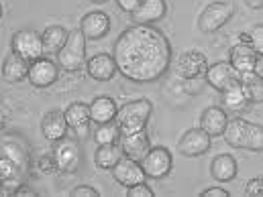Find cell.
<instances>
[{
	"instance_id": "6da1fadb",
	"label": "cell",
	"mask_w": 263,
	"mask_h": 197,
	"mask_svg": "<svg viewBox=\"0 0 263 197\" xmlns=\"http://www.w3.org/2000/svg\"><path fill=\"white\" fill-rule=\"evenodd\" d=\"M112 59L123 77L135 83H151L172 65V45L159 29L133 25L115 41Z\"/></svg>"
},
{
	"instance_id": "7a4b0ae2",
	"label": "cell",
	"mask_w": 263,
	"mask_h": 197,
	"mask_svg": "<svg viewBox=\"0 0 263 197\" xmlns=\"http://www.w3.org/2000/svg\"><path fill=\"white\" fill-rule=\"evenodd\" d=\"M222 136H224V142L233 148H247V150H253V152H261L263 148L261 126L255 124V122H249L245 118L227 120Z\"/></svg>"
},
{
	"instance_id": "3957f363",
	"label": "cell",
	"mask_w": 263,
	"mask_h": 197,
	"mask_svg": "<svg viewBox=\"0 0 263 197\" xmlns=\"http://www.w3.org/2000/svg\"><path fill=\"white\" fill-rule=\"evenodd\" d=\"M151 112H153V104L145 98L141 100H133L127 102L123 108L117 110V116H115V124L119 126L121 134H131V132L143 130L151 118Z\"/></svg>"
},
{
	"instance_id": "277c9868",
	"label": "cell",
	"mask_w": 263,
	"mask_h": 197,
	"mask_svg": "<svg viewBox=\"0 0 263 197\" xmlns=\"http://www.w3.org/2000/svg\"><path fill=\"white\" fill-rule=\"evenodd\" d=\"M58 65L69 73L86 67V37L82 31H69L64 47L58 51Z\"/></svg>"
},
{
	"instance_id": "5b68a950",
	"label": "cell",
	"mask_w": 263,
	"mask_h": 197,
	"mask_svg": "<svg viewBox=\"0 0 263 197\" xmlns=\"http://www.w3.org/2000/svg\"><path fill=\"white\" fill-rule=\"evenodd\" d=\"M235 14V4L231 0H216L210 2L198 16V31L204 35H212L220 31Z\"/></svg>"
},
{
	"instance_id": "8992f818",
	"label": "cell",
	"mask_w": 263,
	"mask_h": 197,
	"mask_svg": "<svg viewBox=\"0 0 263 197\" xmlns=\"http://www.w3.org/2000/svg\"><path fill=\"white\" fill-rule=\"evenodd\" d=\"M139 165L147 179H163L172 173L174 159L165 146H151L147 150V155L139 161Z\"/></svg>"
},
{
	"instance_id": "52a82bcc",
	"label": "cell",
	"mask_w": 263,
	"mask_h": 197,
	"mask_svg": "<svg viewBox=\"0 0 263 197\" xmlns=\"http://www.w3.org/2000/svg\"><path fill=\"white\" fill-rule=\"evenodd\" d=\"M12 53L23 57L25 61H35L43 57V45H41V35L35 31H18L12 37Z\"/></svg>"
},
{
	"instance_id": "ba28073f",
	"label": "cell",
	"mask_w": 263,
	"mask_h": 197,
	"mask_svg": "<svg viewBox=\"0 0 263 197\" xmlns=\"http://www.w3.org/2000/svg\"><path fill=\"white\" fill-rule=\"evenodd\" d=\"M220 96H222L220 102H222V110H224V112H235V114H239V112L247 110L249 104H251V98H249L245 85L239 81V77H233V79L227 83V87L220 92Z\"/></svg>"
},
{
	"instance_id": "9c48e42d",
	"label": "cell",
	"mask_w": 263,
	"mask_h": 197,
	"mask_svg": "<svg viewBox=\"0 0 263 197\" xmlns=\"http://www.w3.org/2000/svg\"><path fill=\"white\" fill-rule=\"evenodd\" d=\"M58 77H60V65L53 63L47 57H39V59L29 63L27 79L35 87H49V85H53L58 81Z\"/></svg>"
},
{
	"instance_id": "30bf717a",
	"label": "cell",
	"mask_w": 263,
	"mask_h": 197,
	"mask_svg": "<svg viewBox=\"0 0 263 197\" xmlns=\"http://www.w3.org/2000/svg\"><path fill=\"white\" fill-rule=\"evenodd\" d=\"M208 67V59L202 51L198 49H190L186 53H182L174 65V71L178 77L182 79H196L198 75H202Z\"/></svg>"
},
{
	"instance_id": "8fae6325",
	"label": "cell",
	"mask_w": 263,
	"mask_h": 197,
	"mask_svg": "<svg viewBox=\"0 0 263 197\" xmlns=\"http://www.w3.org/2000/svg\"><path fill=\"white\" fill-rule=\"evenodd\" d=\"M53 159H55L60 171H64V173H76L80 169V163H82L80 146L73 140H67L66 136H64L62 140H58V144L53 148Z\"/></svg>"
},
{
	"instance_id": "7c38bea8",
	"label": "cell",
	"mask_w": 263,
	"mask_h": 197,
	"mask_svg": "<svg viewBox=\"0 0 263 197\" xmlns=\"http://www.w3.org/2000/svg\"><path fill=\"white\" fill-rule=\"evenodd\" d=\"M212 142V136L206 134L202 128H190L184 132V136L178 142V150L184 157H202L204 152H208Z\"/></svg>"
},
{
	"instance_id": "4fadbf2b",
	"label": "cell",
	"mask_w": 263,
	"mask_h": 197,
	"mask_svg": "<svg viewBox=\"0 0 263 197\" xmlns=\"http://www.w3.org/2000/svg\"><path fill=\"white\" fill-rule=\"evenodd\" d=\"M80 31H82V35L86 39L98 41V39H102L110 31V16L106 12H102V10H92L86 16H82Z\"/></svg>"
},
{
	"instance_id": "5bb4252c",
	"label": "cell",
	"mask_w": 263,
	"mask_h": 197,
	"mask_svg": "<svg viewBox=\"0 0 263 197\" xmlns=\"http://www.w3.org/2000/svg\"><path fill=\"white\" fill-rule=\"evenodd\" d=\"M112 175H115V181L123 187H131V185H137L141 181H145V173L139 165V161H133L129 157H123L112 169Z\"/></svg>"
},
{
	"instance_id": "9a60e30c",
	"label": "cell",
	"mask_w": 263,
	"mask_h": 197,
	"mask_svg": "<svg viewBox=\"0 0 263 197\" xmlns=\"http://www.w3.org/2000/svg\"><path fill=\"white\" fill-rule=\"evenodd\" d=\"M119 144H121V148H123V155L133 159V161H141V159L147 155V150L151 148L149 134H147L145 128H143V130L131 132V134H121Z\"/></svg>"
},
{
	"instance_id": "2e32d148",
	"label": "cell",
	"mask_w": 263,
	"mask_h": 197,
	"mask_svg": "<svg viewBox=\"0 0 263 197\" xmlns=\"http://www.w3.org/2000/svg\"><path fill=\"white\" fill-rule=\"evenodd\" d=\"M165 0H139L131 16L135 25H153L165 16Z\"/></svg>"
},
{
	"instance_id": "e0dca14e",
	"label": "cell",
	"mask_w": 263,
	"mask_h": 197,
	"mask_svg": "<svg viewBox=\"0 0 263 197\" xmlns=\"http://www.w3.org/2000/svg\"><path fill=\"white\" fill-rule=\"evenodd\" d=\"M259 55H263V53L253 51L251 45L237 43L229 53V65L233 67V71H237V73H247V71H253Z\"/></svg>"
},
{
	"instance_id": "ac0fdd59",
	"label": "cell",
	"mask_w": 263,
	"mask_h": 197,
	"mask_svg": "<svg viewBox=\"0 0 263 197\" xmlns=\"http://www.w3.org/2000/svg\"><path fill=\"white\" fill-rule=\"evenodd\" d=\"M86 71L96 81H110L115 77V73H117V63H115L112 55L98 53V55H94V57H90L86 61Z\"/></svg>"
},
{
	"instance_id": "d6986e66",
	"label": "cell",
	"mask_w": 263,
	"mask_h": 197,
	"mask_svg": "<svg viewBox=\"0 0 263 197\" xmlns=\"http://www.w3.org/2000/svg\"><path fill=\"white\" fill-rule=\"evenodd\" d=\"M210 175L218 183H231L237 177V161L229 152H220L210 163Z\"/></svg>"
},
{
	"instance_id": "ffe728a7",
	"label": "cell",
	"mask_w": 263,
	"mask_h": 197,
	"mask_svg": "<svg viewBox=\"0 0 263 197\" xmlns=\"http://www.w3.org/2000/svg\"><path fill=\"white\" fill-rule=\"evenodd\" d=\"M41 132L47 140L51 142H58L66 136L67 132V122L66 116L62 110H49L43 118H41Z\"/></svg>"
},
{
	"instance_id": "44dd1931",
	"label": "cell",
	"mask_w": 263,
	"mask_h": 197,
	"mask_svg": "<svg viewBox=\"0 0 263 197\" xmlns=\"http://www.w3.org/2000/svg\"><path fill=\"white\" fill-rule=\"evenodd\" d=\"M227 120H229V116H227V112L222 108L208 106L202 112V116H200V128L206 132V134H210V136H218V134H222V130H224Z\"/></svg>"
},
{
	"instance_id": "7402d4cb",
	"label": "cell",
	"mask_w": 263,
	"mask_h": 197,
	"mask_svg": "<svg viewBox=\"0 0 263 197\" xmlns=\"http://www.w3.org/2000/svg\"><path fill=\"white\" fill-rule=\"evenodd\" d=\"M117 104L112 98L108 96H98L92 100L90 104V120L96 124H104V122H112L117 116Z\"/></svg>"
},
{
	"instance_id": "603a6c76",
	"label": "cell",
	"mask_w": 263,
	"mask_h": 197,
	"mask_svg": "<svg viewBox=\"0 0 263 197\" xmlns=\"http://www.w3.org/2000/svg\"><path fill=\"white\" fill-rule=\"evenodd\" d=\"M204 73H206L208 85L212 90H216V92H222L227 87V83L235 77V71H233V67L229 65V61H216V63L206 67Z\"/></svg>"
},
{
	"instance_id": "cb8c5ba5",
	"label": "cell",
	"mask_w": 263,
	"mask_h": 197,
	"mask_svg": "<svg viewBox=\"0 0 263 197\" xmlns=\"http://www.w3.org/2000/svg\"><path fill=\"white\" fill-rule=\"evenodd\" d=\"M27 73H29V61H25L23 57H18L16 53H10L4 59L2 77L8 83H21V81H25L27 79Z\"/></svg>"
},
{
	"instance_id": "d4e9b609",
	"label": "cell",
	"mask_w": 263,
	"mask_h": 197,
	"mask_svg": "<svg viewBox=\"0 0 263 197\" xmlns=\"http://www.w3.org/2000/svg\"><path fill=\"white\" fill-rule=\"evenodd\" d=\"M123 148L119 142H110V144H98V150L94 152V163L98 169L110 171L121 159H123Z\"/></svg>"
},
{
	"instance_id": "484cf974",
	"label": "cell",
	"mask_w": 263,
	"mask_h": 197,
	"mask_svg": "<svg viewBox=\"0 0 263 197\" xmlns=\"http://www.w3.org/2000/svg\"><path fill=\"white\" fill-rule=\"evenodd\" d=\"M67 122V128H76V130H84L90 122V106L84 104V102H73L69 104L64 112Z\"/></svg>"
},
{
	"instance_id": "4316f807",
	"label": "cell",
	"mask_w": 263,
	"mask_h": 197,
	"mask_svg": "<svg viewBox=\"0 0 263 197\" xmlns=\"http://www.w3.org/2000/svg\"><path fill=\"white\" fill-rule=\"evenodd\" d=\"M67 39V31L60 25H51L41 33V45L43 53H58Z\"/></svg>"
},
{
	"instance_id": "83f0119b",
	"label": "cell",
	"mask_w": 263,
	"mask_h": 197,
	"mask_svg": "<svg viewBox=\"0 0 263 197\" xmlns=\"http://www.w3.org/2000/svg\"><path fill=\"white\" fill-rule=\"evenodd\" d=\"M0 183H2L6 193H14V189L18 187V183H16V167L6 157H0Z\"/></svg>"
},
{
	"instance_id": "f1b7e54d",
	"label": "cell",
	"mask_w": 263,
	"mask_h": 197,
	"mask_svg": "<svg viewBox=\"0 0 263 197\" xmlns=\"http://www.w3.org/2000/svg\"><path fill=\"white\" fill-rule=\"evenodd\" d=\"M239 81L245 85L251 102H261L263 100V87H261V77H257L253 71H247V73H239Z\"/></svg>"
},
{
	"instance_id": "f546056e",
	"label": "cell",
	"mask_w": 263,
	"mask_h": 197,
	"mask_svg": "<svg viewBox=\"0 0 263 197\" xmlns=\"http://www.w3.org/2000/svg\"><path fill=\"white\" fill-rule=\"evenodd\" d=\"M121 138V130L119 126L112 122H104V124H96V130H94V140L96 144H110V142H119Z\"/></svg>"
},
{
	"instance_id": "4dcf8cb0",
	"label": "cell",
	"mask_w": 263,
	"mask_h": 197,
	"mask_svg": "<svg viewBox=\"0 0 263 197\" xmlns=\"http://www.w3.org/2000/svg\"><path fill=\"white\" fill-rule=\"evenodd\" d=\"M247 37H249L251 49L257 51V53H263V27L261 25H255V27L251 29V33H247Z\"/></svg>"
},
{
	"instance_id": "1f68e13d",
	"label": "cell",
	"mask_w": 263,
	"mask_h": 197,
	"mask_svg": "<svg viewBox=\"0 0 263 197\" xmlns=\"http://www.w3.org/2000/svg\"><path fill=\"white\" fill-rule=\"evenodd\" d=\"M37 167H39V171H41L43 175H51V173L58 171V163H55L53 155H43V157L39 159Z\"/></svg>"
},
{
	"instance_id": "d6a6232c",
	"label": "cell",
	"mask_w": 263,
	"mask_h": 197,
	"mask_svg": "<svg viewBox=\"0 0 263 197\" xmlns=\"http://www.w3.org/2000/svg\"><path fill=\"white\" fill-rule=\"evenodd\" d=\"M127 193L131 197H153V189H151L145 181H141V183H137V185L127 187Z\"/></svg>"
},
{
	"instance_id": "836d02e7",
	"label": "cell",
	"mask_w": 263,
	"mask_h": 197,
	"mask_svg": "<svg viewBox=\"0 0 263 197\" xmlns=\"http://www.w3.org/2000/svg\"><path fill=\"white\" fill-rule=\"evenodd\" d=\"M263 193V181L261 177H253L247 185H245V195H251V197H257Z\"/></svg>"
},
{
	"instance_id": "e575fe53",
	"label": "cell",
	"mask_w": 263,
	"mask_h": 197,
	"mask_svg": "<svg viewBox=\"0 0 263 197\" xmlns=\"http://www.w3.org/2000/svg\"><path fill=\"white\" fill-rule=\"evenodd\" d=\"M69 195H73V197H82V195H86V197H96V195H100L94 187H88V185H78V187H73L71 189V193Z\"/></svg>"
},
{
	"instance_id": "d590c367",
	"label": "cell",
	"mask_w": 263,
	"mask_h": 197,
	"mask_svg": "<svg viewBox=\"0 0 263 197\" xmlns=\"http://www.w3.org/2000/svg\"><path fill=\"white\" fill-rule=\"evenodd\" d=\"M231 193L227 191V189H222V187H208V189H204L200 197H229Z\"/></svg>"
},
{
	"instance_id": "8d00e7d4",
	"label": "cell",
	"mask_w": 263,
	"mask_h": 197,
	"mask_svg": "<svg viewBox=\"0 0 263 197\" xmlns=\"http://www.w3.org/2000/svg\"><path fill=\"white\" fill-rule=\"evenodd\" d=\"M117 4H119V8H121V10H125V12H133V10L137 8L139 0H117Z\"/></svg>"
},
{
	"instance_id": "74e56055",
	"label": "cell",
	"mask_w": 263,
	"mask_h": 197,
	"mask_svg": "<svg viewBox=\"0 0 263 197\" xmlns=\"http://www.w3.org/2000/svg\"><path fill=\"white\" fill-rule=\"evenodd\" d=\"M253 73H255L257 77H261V79H263V55H259V57H257L255 67H253Z\"/></svg>"
},
{
	"instance_id": "f35d334b",
	"label": "cell",
	"mask_w": 263,
	"mask_h": 197,
	"mask_svg": "<svg viewBox=\"0 0 263 197\" xmlns=\"http://www.w3.org/2000/svg\"><path fill=\"white\" fill-rule=\"evenodd\" d=\"M253 10H261V6H263V0H245Z\"/></svg>"
},
{
	"instance_id": "ab89813d",
	"label": "cell",
	"mask_w": 263,
	"mask_h": 197,
	"mask_svg": "<svg viewBox=\"0 0 263 197\" xmlns=\"http://www.w3.org/2000/svg\"><path fill=\"white\" fill-rule=\"evenodd\" d=\"M4 124H6V112L0 108V128H4Z\"/></svg>"
},
{
	"instance_id": "60d3db41",
	"label": "cell",
	"mask_w": 263,
	"mask_h": 197,
	"mask_svg": "<svg viewBox=\"0 0 263 197\" xmlns=\"http://www.w3.org/2000/svg\"><path fill=\"white\" fill-rule=\"evenodd\" d=\"M90 2H94V4H104V2H108V0H90Z\"/></svg>"
},
{
	"instance_id": "b9f144b4",
	"label": "cell",
	"mask_w": 263,
	"mask_h": 197,
	"mask_svg": "<svg viewBox=\"0 0 263 197\" xmlns=\"http://www.w3.org/2000/svg\"><path fill=\"white\" fill-rule=\"evenodd\" d=\"M0 18H2V4H0Z\"/></svg>"
}]
</instances>
